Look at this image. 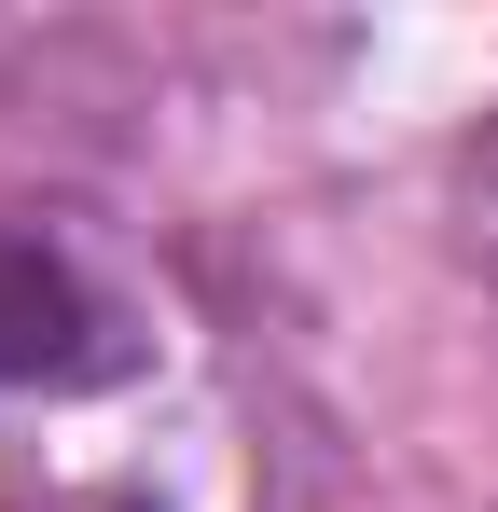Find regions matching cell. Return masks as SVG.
<instances>
[{
  "mask_svg": "<svg viewBox=\"0 0 498 512\" xmlns=\"http://www.w3.org/2000/svg\"><path fill=\"white\" fill-rule=\"evenodd\" d=\"M97 305L70 291V263L56 250H28V236H0V374H97Z\"/></svg>",
  "mask_w": 498,
  "mask_h": 512,
  "instance_id": "obj_1",
  "label": "cell"
},
{
  "mask_svg": "<svg viewBox=\"0 0 498 512\" xmlns=\"http://www.w3.org/2000/svg\"><path fill=\"white\" fill-rule=\"evenodd\" d=\"M471 208H485V263H498V139H485V194H471Z\"/></svg>",
  "mask_w": 498,
  "mask_h": 512,
  "instance_id": "obj_2",
  "label": "cell"
}]
</instances>
